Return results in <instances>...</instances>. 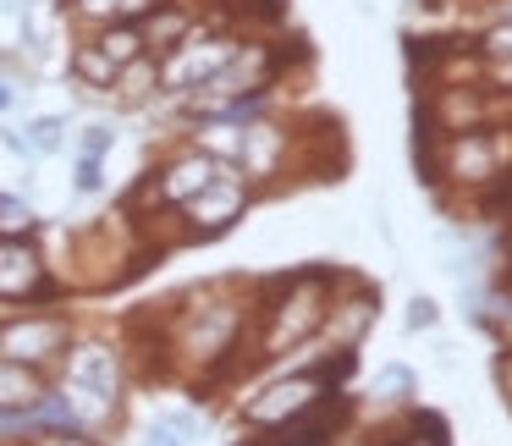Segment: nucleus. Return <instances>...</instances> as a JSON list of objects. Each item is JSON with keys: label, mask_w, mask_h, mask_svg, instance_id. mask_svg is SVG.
Returning <instances> with one entry per match:
<instances>
[{"label": "nucleus", "mask_w": 512, "mask_h": 446, "mask_svg": "<svg viewBox=\"0 0 512 446\" xmlns=\"http://www.w3.org/2000/svg\"><path fill=\"white\" fill-rule=\"evenodd\" d=\"M116 386H122V369H116L111 347L89 342L67 358V402H72V413H78V424L105 419V413L116 408Z\"/></svg>", "instance_id": "f257e3e1"}, {"label": "nucleus", "mask_w": 512, "mask_h": 446, "mask_svg": "<svg viewBox=\"0 0 512 446\" xmlns=\"http://www.w3.org/2000/svg\"><path fill=\"white\" fill-rule=\"evenodd\" d=\"M61 353H67V320H56V314H23V320L0 325V358H12V364L39 369Z\"/></svg>", "instance_id": "f03ea898"}, {"label": "nucleus", "mask_w": 512, "mask_h": 446, "mask_svg": "<svg viewBox=\"0 0 512 446\" xmlns=\"http://www.w3.org/2000/svg\"><path fill=\"white\" fill-rule=\"evenodd\" d=\"M232 56H237L232 39H182V45L166 50V61H160V83L188 94V89H199V83H210Z\"/></svg>", "instance_id": "7ed1b4c3"}, {"label": "nucleus", "mask_w": 512, "mask_h": 446, "mask_svg": "<svg viewBox=\"0 0 512 446\" xmlns=\"http://www.w3.org/2000/svg\"><path fill=\"white\" fill-rule=\"evenodd\" d=\"M314 402H320V375H287V380L259 391L243 408V419L248 424H292L303 408H314Z\"/></svg>", "instance_id": "20e7f679"}, {"label": "nucleus", "mask_w": 512, "mask_h": 446, "mask_svg": "<svg viewBox=\"0 0 512 446\" xmlns=\"http://www.w3.org/2000/svg\"><path fill=\"white\" fill-rule=\"evenodd\" d=\"M259 78H265V50H237L210 83H199V105L204 111H226L232 100H248L259 89Z\"/></svg>", "instance_id": "39448f33"}, {"label": "nucleus", "mask_w": 512, "mask_h": 446, "mask_svg": "<svg viewBox=\"0 0 512 446\" xmlns=\"http://www.w3.org/2000/svg\"><path fill=\"white\" fill-rule=\"evenodd\" d=\"M50 281H45V265H39L34 243L28 237H0V298H39Z\"/></svg>", "instance_id": "423d86ee"}, {"label": "nucleus", "mask_w": 512, "mask_h": 446, "mask_svg": "<svg viewBox=\"0 0 512 446\" xmlns=\"http://www.w3.org/2000/svg\"><path fill=\"white\" fill-rule=\"evenodd\" d=\"M188 221H193V232H221V226H232L237 221V210H243V182L232 177V171L221 166V177L210 182L204 193H193L188 204Z\"/></svg>", "instance_id": "0eeeda50"}, {"label": "nucleus", "mask_w": 512, "mask_h": 446, "mask_svg": "<svg viewBox=\"0 0 512 446\" xmlns=\"http://www.w3.org/2000/svg\"><path fill=\"white\" fill-rule=\"evenodd\" d=\"M215 177H221V160H210V155H182V160H171V166L160 171L155 199H160V204H188L193 193H204Z\"/></svg>", "instance_id": "6e6552de"}, {"label": "nucleus", "mask_w": 512, "mask_h": 446, "mask_svg": "<svg viewBox=\"0 0 512 446\" xmlns=\"http://www.w3.org/2000/svg\"><path fill=\"white\" fill-rule=\"evenodd\" d=\"M39 397H45V386H39V369L0 358V413H28Z\"/></svg>", "instance_id": "1a4fd4ad"}, {"label": "nucleus", "mask_w": 512, "mask_h": 446, "mask_svg": "<svg viewBox=\"0 0 512 446\" xmlns=\"http://www.w3.org/2000/svg\"><path fill=\"white\" fill-rule=\"evenodd\" d=\"M138 34H144V50H177L182 39L193 34V23H188V12H171V6H149L144 12V23H138Z\"/></svg>", "instance_id": "9d476101"}, {"label": "nucleus", "mask_w": 512, "mask_h": 446, "mask_svg": "<svg viewBox=\"0 0 512 446\" xmlns=\"http://www.w3.org/2000/svg\"><path fill=\"white\" fill-rule=\"evenodd\" d=\"M94 50H100V56L111 61L116 72L133 67L138 56H149V50H144V34H138V23H105L100 39H94Z\"/></svg>", "instance_id": "9b49d317"}, {"label": "nucleus", "mask_w": 512, "mask_h": 446, "mask_svg": "<svg viewBox=\"0 0 512 446\" xmlns=\"http://www.w3.org/2000/svg\"><path fill=\"white\" fill-rule=\"evenodd\" d=\"M72 72H78L83 83H94V89H111V83L122 78V72H116L111 61H105L100 50H94V45H78V50H72Z\"/></svg>", "instance_id": "f8f14e48"}, {"label": "nucleus", "mask_w": 512, "mask_h": 446, "mask_svg": "<svg viewBox=\"0 0 512 446\" xmlns=\"http://www.w3.org/2000/svg\"><path fill=\"white\" fill-rule=\"evenodd\" d=\"M61 138H67V122L39 116V122H28V155H50V149H61Z\"/></svg>", "instance_id": "ddd939ff"}, {"label": "nucleus", "mask_w": 512, "mask_h": 446, "mask_svg": "<svg viewBox=\"0 0 512 446\" xmlns=\"http://www.w3.org/2000/svg\"><path fill=\"white\" fill-rule=\"evenodd\" d=\"M34 232V210L12 193H0V237H28Z\"/></svg>", "instance_id": "4468645a"}, {"label": "nucleus", "mask_w": 512, "mask_h": 446, "mask_svg": "<svg viewBox=\"0 0 512 446\" xmlns=\"http://www.w3.org/2000/svg\"><path fill=\"white\" fill-rule=\"evenodd\" d=\"M72 12H78L83 23L105 28V23H122V0H72Z\"/></svg>", "instance_id": "2eb2a0df"}, {"label": "nucleus", "mask_w": 512, "mask_h": 446, "mask_svg": "<svg viewBox=\"0 0 512 446\" xmlns=\"http://www.w3.org/2000/svg\"><path fill=\"white\" fill-rule=\"evenodd\" d=\"M111 144H116V133L105 122H94L89 133H83V155H94V160H105V149H111Z\"/></svg>", "instance_id": "dca6fc26"}, {"label": "nucleus", "mask_w": 512, "mask_h": 446, "mask_svg": "<svg viewBox=\"0 0 512 446\" xmlns=\"http://www.w3.org/2000/svg\"><path fill=\"white\" fill-rule=\"evenodd\" d=\"M100 182H105L100 160H94V155H78V193H100Z\"/></svg>", "instance_id": "f3484780"}, {"label": "nucleus", "mask_w": 512, "mask_h": 446, "mask_svg": "<svg viewBox=\"0 0 512 446\" xmlns=\"http://www.w3.org/2000/svg\"><path fill=\"white\" fill-rule=\"evenodd\" d=\"M408 325H413V331L435 325V303H430V298H413V303H408Z\"/></svg>", "instance_id": "a211bd4d"}, {"label": "nucleus", "mask_w": 512, "mask_h": 446, "mask_svg": "<svg viewBox=\"0 0 512 446\" xmlns=\"http://www.w3.org/2000/svg\"><path fill=\"white\" fill-rule=\"evenodd\" d=\"M34 446H94V441H83L78 430H45V435H39Z\"/></svg>", "instance_id": "6ab92c4d"}, {"label": "nucleus", "mask_w": 512, "mask_h": 446, "mask_svg": "<svg viewBox=\"0 0 512 446\" xmlns=\"http://www.w3.org/2000/svg\"><path fill=\"white\" fill-rule=\"evenodd\" d=\"M144 446H182V441H177V430H166V424H155V430L144 435Z\"/></svg>", "instance_id": "aec40b11"}, {"label": "nucleus", "mask_w": 512, "mask_h": 446, "mask_svg": "<svg viewBox=\"0 0 512 446\" xmlns=\"http://www.w3.org/2000/svg\"><path fill=\"white\" fill-rule=\"evenodd\" d=\"M490 50H501V56H512V23H501L496 34H490Z\"/></svg>", "instance_id": "412c9836"}, {"label": "nucleus", "mask_w": 512, "mask_h": 446, "mask_svg": "<svg viewBox=\"0 0 512 446\" xmlns=\"http://www.w3.org/2000/svg\"><path fill=\"white\" fill-rule=\"evenodd\" d=\"M12 105H17V89H12V83H0V116L12 111Z\"/></svg>", "instance_id": "4be33fe9"}]
</instances>
